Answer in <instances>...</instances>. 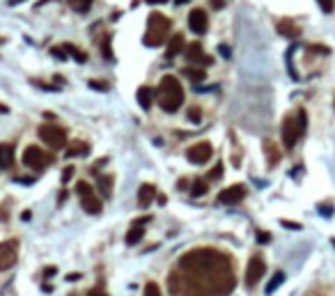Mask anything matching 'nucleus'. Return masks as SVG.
<instances>
[{
    "mask_svg": "<svg viewBox=\"0 0 335 296\" xmlns=\"http://www.w3.org/2000/svg\"><path fill=\"white\" fill-rule=\"evenodd\" d=\"M177 266L211 296H227L237 287V276L232 271L229 257L214 248L188 250L179 257Z\"/></svg>",
    "mask_w": 335,
    "mask_h": 296,
    "instance_id": "obj_1",
    "label": "nucleus"
},
{
    "mask_svg": "<svg viewBox=\"0 0 335 296\" xmlns=\"http://www.w3.org/2000/svg\"><path fill=\"white\" fill-rule=\"evenodd\" d=\"M156 99H159V106L165 113H177L184 103V88L179 83L177 76H163L156 90Z\"/></svg>",
    "mask_w": 335,
    "mask_h": 296,
    "instance_id": "obj_2",
    "label": "nucleus"
},
{
    "mask_svg": "<svg viewBox=\"0 0 335 296\" xmlns=\"http://www.w3.org/2000/svg\"><path fill=\"white\" fill-rule=\"evenodd\" d=\"M305 129H307L305 111H298L296 115H287L282 120V145L287 149H292L298 143V138L305 133Z\"/></svg>",
    "mask_w": 335,
    "mask_h": 296,
    "instance_id": "obj_3",
    "label": "nucleus"
},
{
    "mask_svg": "<svg viewBox=\"0 0 335 296\" xmlns=\"http://www.w3.org/2000/svg\"><path fill=\"white\" fill-rule=\"evenodd\" d=\"M41 143H46L50 149H64L67 147V131L58 124H41L37 129Z\"/></svg>",
    "mask_w": 335,
    "mask_h": 296,
    "instance_id": "obj_4",
    "label": "nucleus"
},
{
    "mask_svg": "<svg viewBox=\"0 0 335 296\" xmlns=\"http://www.w3.org/2000/svg\"><path fill=\"white\" fill-rule=\"evenodd\" d=\"M23 163H25L30 170L41 172V170H44V168L50 163V156L41 152L37 145H30V147H25V152H23Z\"/></svg>",
    "mask_w": 335,
    "mask_h": 296,
    "instance_id": "obj_5",
    "label": "nucleus"
},
{
    "mask_svg": "<svg viewBox=\"0 0 335 296\" xmlns=\"http://www.w3.org/2000/svg\"><path fill=\"white\" fill-rule=\"evenodd\" d=\"M211 156H214V147H211V143H207V140L191 145V147L186 149V158H188L191 163H195V166H202V163H207Z\"/></svg>",
    "mask_w": 335,
    "mask_h": 296,
    "instance_id": "obj_6",
    "label": "nucleus"
},
{
    "mask_svg": "<svg viewBox=\"0 0 335 296\" xmlns=\"http://www.w3.org/2000/svg\"><path fill=\"white\" fill-rule=\"evenodd\" d=\"M266 271V262L260 257V255H255V257H250V262H248V268H246V285L248 287H255L257 282L262 280V276H264Z\"/></svg>",
    "mask_w": 335,
    "mask_h": 296,
    "instance_id": "obj_7",
    "label": "nucleus"
},
{
    "mask_svg": "<svg viewBox=\"0 0 335 296\" xmlns=\"http://www.w3.org/2000/svg\"><path fill=\"white\" fill-rule=\"evenodd\" d=\"M18 259V244L16 241H3L0 244V271H7Z\"/></svg>",
    "mask_w": 335,
    "mask_h": 296,
    "instance_id": "obj_8",
    "label": "nucleus"
},
{
    "mask_svg": "<svg viewBox=\"0 0 335 296\" xmlns=\"http://www.w3.org/2000/svg\"><path fill=\"white\" fill-rule=\"evenodd\" d=\"M246 186L241 184H234V186H227V189H223L218 193V202L220 204H239L243 198H246Z\"/></svg>",
    "mask_w": 335,
    "mask_h": 296,
    "instance_id": "obj_9",
    "label": "nucleus"
},
{
    "mask_svg": "<svg viewBox=\"0 0 335 296\" xmlns=\"http://www.w3.org/2000/svg\"><path fill=\"white\" fill-rule=\"evenodd\" d=\"M188 28H191L195 35H204L207 28H209V19H207V12L200 10V7L191 10V14H188Z\"/></svg>",
    "mask_w": 335,
    "mask_h": 296,
    "instance_id": "obj_10",
    "label": "nucleus"
},
{
    "mask_svg": "<svg viewBox=\"0 0 335 296\" xmlns=\"http://www.w3.org/2000/svg\"><path fill=\"white\" fill-rule=\"evenodd\" d=\"M170 25H172V21H170L168 16L159 14V12H151V14H149V19H147V30H151V33L168 35Z\"/></svg>",
    "mask_w": 335,
    "mask_h": 296,
    "instance_id": "obj_11",
    "label": "nucleus"
},
{
    "mask_svg": "<svg viewBox=\"0 0 335 296\" xmlns=\"http://www.w3.org/2000/svg\"><path fill=\"white\" fill-rule=\"evenodd\" d=\"M184 53H186L188 62H200V65H211V58H204V51H202L200 42H193L188 46H184Z\"/></svg>",
    "mask_w": 335,
    "mask_h": 296,
    "instance_id": "obj_12",
    "label": "nucleus"
},
{
    "mask_svg": "<svg viewBox=\"0 0 335 296\" xmlns=\"http://www.w3.org/2000/svg\"><path fill=\"white\" fill-rule=\"evenodd\" d=\"M81 207H83V211L92 213V216H96V213H101V211H104V204H101V200L96 198L94 193L81 195Z\"/></svg>",
    "mask_w": 335,
    "mask_h": 296,
    "instance_id": "obj_13",
    "label": "nucleus"
},
{
    "mask_svg": "<svg viewBox=\"0 0 335 296\" xmlns=\"http://www.w3.org/2000/svg\"><path fill=\"white\" fill-rule=\"evenodd\" d=\"M275 30H278L282 37H289V39H296L298 35H301V28H298L292 19H280L278 23H275Z\"/></svg>",
    "mask_w": 335,
    "mask_h": 296,
    "instance_id": "obj_14",
    "label": "nucleus"
},
{
    "mask_svg": "<svg viewBox=\"0 0 335 296\" xmlns=\"http://www.w3.org/2000/svg\"><path fill=\"white\" fill-rule=\"evenodd\" d=\"M136 99H138V103H140L142 111H149L151 103H154V99H156V90H151L149 85H142V88H138Z\"/></svg>",
    "mask_w": 335,
    "mask_h": 296,
    "instance_id": "obj_15",
    "label": "nucleus"
},
{
    "mask_svg": "<svg viewBox=\"0 0 335 296\" xmlns=\"http://www.w3.org/2000/svg\"><path fill=\"white\" fill-rule=\"evenodd\" d=\"M156 198V186L154 184H142L140 189H138V204H140L142 209L149 207L151 202H154Z\"/></svg>",
    "mask_w": 335,
    "mask_h": 296,
    "instance_id": "obj_16",
    "label": "nucleus"
},
{
    "mask_svg": "<svg viewBox=\"0 0 335 296\" xmlns=\"http://www.w3.org/2000/svg\"><path fill=\"white\" fill-rule=\"evenodd\" d=\"M184 35H172L168 42V46H165V58H177L179 53L184 51Z\"/></svg>",
    "mask_w": 335,
    "mask_h": 296,
    "instance_id": "obj_17",
    "label": "nucleus"
},
{
    "mask_svg": "<svg viewBox=\"0 0 335 296\" xmlns=\"http://www.w3.org/2000/svg\"><path fill=\"white\" fill-rule=\"evenodd\" d=\"M264 154H266V161H269V168H275L280 163V149L273 140H264Z\"/></svg>",
    "mask_w": 335,
    "mask_h": 296,
    "instance_id": "obj_18",
    "label": "nucleus"
},
{
    "mask_svg": "<svg viewBox=\"0 0 335 296\" xmlns=\"http://www.w3.org/2000/svg\"><path fill=\"white\" fill-rule=\"evenodd\" d=\"M14 166V145L0 143V168H12Z\"/></svg>",
    "mask_w": 335,
    "mask_h": 296,
    "instance_id": "obj_19",
    "label": "nucleus"
},
{
    "mask_svg": "<svg viewBox=\"0 0 335 296\" xmlns=\"http://www.w3.org/2000/svg\"><path fill=\"white\" fill-rule=\"evenodd\" d=\"M96 189H99L101 198H110L113 195V177L110 175H104L96 179Z\"/></svg>",
    "mask_w": 335,
    "mask_h": 296,
    "instance_id": "obj_20",
    "label": "nucleus"
},
{
    "mask_svg": "<svg viewBox=\"0 0 335 296\" xmlns=\"http://www.w3.org/2000/svg\"><path fill=\"white\" fill-rule=\"evenodd\" d=\"M163 42H165V35H161V33H151V30H147L145 39H142V44H145V46H151V48L161 46Z\"/></svg>",
    "mask_w": 335,
    "mask_h": 296,
    "instance_id": "obj_21",
    "label": "nucleus"
},
{
    "mask_svg": "<svg viewBox=\"0 0 335 296\" xmlns=\"http://www.w3.org/2000/svg\"><path fill=\"white\" fill-rule=\"evenodd\" d=\"M184 74H186V78L193 80V83H200V80L207 78L204 69H197V67H184Z\"/></svg>",
    "mask_w": 335,
    "mask_h": 296,
    "instance_id": "obj_22",
    "label": "nucleus"
},
{
    "mask_svg": "<svg viewBox=\"0 0 335 296\" xmlns=\"http://www.w3.org/2000/svg\"><path fill=\"white\" fill-rule=\"evenodd\" d=\"M145 236V230H142V225H133L131 230H128V234H126V244L128 246H136L138 241Z\"/></svg>",
    "mask_w": 335,
    "mask_h": 296,
    "instance_id": "obj_23",
    "label": "nucleus"
},
{
    "mask_svg": "<svg viewBox=\"0 0 335 296\" xmlns=\"http://www.w3.org/2000/svg\"><path fill=\"white\" fill-rule=\"evenodd\" d=\"M207 189H209V184H207L204 179H195L191 186V195L193 198H202V195L207 193Z\"/></svg>",
    "mask_w": 335,
    "mask_h": 296,
    "instance_id": "obj_24",
    "label": "nucleus"
},
{
    "mask_svg": "<svg viewBox=\"0 0 335 296\" xmlns=\"http://www.w3.org/2000/svg\"><path fill=\"white\" fill-rule=\"evenodd\" d=\"M282 282H285V273H282V271H278V273H275V276L269 280V285H266V289H264V291H266V294H273V291L278 289V287L282 285Z\"/></svg>",
    "mask_w": 335,
    "mask_h": 296,
    "instance_id": "obj_25",
    "label": "nucleus"
},
{
    "mask_svg": "<svg viewBox=\"0 0 335 296\" xmlns=\"http://www.w3.org/2000/svg\"><path fill=\"white\" fill-rule=\"evenodd\" d=\"M186 120L191 122V124H200V122H202V111L197 106H191L186 111Z\"/></svg>",
    "mask_w": 335,
    "mask_h": 296,
    "instance_id": "obj_26",
    "label": "nucleus"
},
{
    "mask_svg": "<svg viewBox=\"0 0 335 296\" xmlns=\"http://www.w3.org/2000/svg\"><path fill=\"white\" fill-rule=\"evenodd\" d=\"M69 7L83 14V12H87L92 7V0H69Z\"/></svg>",
    "mask_w": 335,
    "mask_h": 296,
    "instance_id": "obj_27",
    "label": "nucleus"
},
{
    "mask_svg": "<svg viewBox=\"0 0 335 296\" xmlns=\"http://www.w3.org/2000/svg\"><path fill=\"white\" fill-rule=\"evenodd\" d=\"M62 48H64V51H67V53H71V56L76 58L78 62H85V60H87V58H85V53H81V51H78L76 46H71V44H64Z\"/></svg>",
    "mask_w": 335,
    "mask_h": 296,
    "instance_id": "obj_28",
    "label": "nucleus"
},
{
    "mask_svg": "<svg viewBox=\"0 0 335 296\" xmlns=\"http://www.w3.org/2000/svg\"><path fill=\"white\" fill-rule=\"evenodd\" d=\"M223 177V163H218V166H214L209 170V175H207V179L209 181H216V179H220Z\"/></svg>",
    "mask_w": 335,
    "mask_h": 296,
    "instance_id": "obj_29",
    "label": "nucleus"
},
{
    "mask_svg": "<svg viewBox=\"0 0 335 296\" xmlns=\"http://www.w3.org/2000/svg\"><path fill=\"white\" fill-rule=\"evenodd\" d=\"M78 154H87V145H73L71 149H67V156H78Z\"/></svg>",
    "mask_w": 335,
    "mask_h": 296,
    "instance_id": "obj_30",
    "label": "nucleus"
},
{
    "mask_svg": "<svg viewBox=\"0 0 335 296\" xmlns=\"http://www.w3.org/2000/svg\"><path fill=\"white\" fill-rule=\"evenodd\" d=\"M76 191H78V195H87V193H94V189H92L87 181H78L76 184Z\"/></svg>",
    "mask_w": 335,
    "mask_h": 296,
    "instance_id": "obj_31",
    "label": "nucleus"
},
{
    "mask_svg": "<svg viewBox=\"0 0 335 296\" xmlns=\"http://www.w3.org/2000/svg\"><path fill=\"white\" fill-rule=\"evenodd\" d=\"M145 296H161L159 285H156V282H147V287H145Z\"/></svg>",
    "mask_w": 335,
    "mask_h": 296,
    "instance_id": "obj_32",
    "label": "nucleus"
},
{
    "mask_svg": "<svg viewBox=\"0 0 335 296\" xmlns=\"http://www.w3.org/2000/svg\"><path fill=\"white\" fill-rule=\"evenodd\" d=\"M76 175V168L73 166H69V168H64V172H62V184H69L71 181V177Z\"/></svg>",
    "mask_w": 335,
    "mask_h": 296,
    "instance_id": "obj_33",
    "label": "nucleus"
},
{
    "mask_svg": "<svg viewBox=\"0 0 335 296\" xmlns=\"http://www.w3.org/2000/svg\"><path fill=\"white\" fill-rule=\"evenodd\" d=\"M104 58H106V60H113V51H110V37L104 39Z\"/></svg>",
    "mask_w": 335,
    "mask_h": 296,
    "instance_id": "obj_34",
    "label": "nucleus"
},
{
    "mask_svg": "<svg viewBox=\"0 0 335 296\" xmlns=\"http://www.w3.org/2000/svg\"><path fill=\"white\" fill-rule=\"evenodd\" d=\"M90 88H92V90H101V92H106V90H108V83H104V80H90Z\"/></svg>",
    "mask_w": 335,
    "mask_h": 296,
    "instance_id": "obj_35",
    "label": "nucleus"
},
{
    "mask_svg": "<svg viewBox=\"0 0 335 296\" xmlns=\"http://www.w3.org/2000/svg\"><path fill=\"white\" fill-rule=\"evenodd\" d=\"M257 244H271L269 232H257Z\"/></svg>",
    "mask_w": 335,
    "mask_h": 296,
    "instance_id": "obj_36",
    "label": "nucleus"
},
{
    "mask_svg": "<svg viewBox=\"0 0 335 296\" xmlns=\"http://www.w3.org/2000/svg\"><path fill=\"white\" fill-rule=\"evenodd\" d=\"M319 5H321V10L328 14V12H333V0H319Z\"/></svg>",
    "mask_w": 335,
    "mask_h": 296,
    "instance_id": "obj_37",
    "label": "nucleus"
},
{
    "mask_svg": "<svg viewBox=\"0 0 335 296\" xmlns=\"http://www.w3.org/2000/svg\"><path fill=\"white\" fill-rule=\"evenodd\" d=\"M319 211L324 213L326 218H328V216H333V207H330V204H319Z\"/></svg>",
    "mask_w": 335,
    "mask_h": 296,
    "instance_id": "obj_38",
    "label": "nucleus"
},
{
    "mask_svg": "<svg viewBox=\"0 0 335 296\" xmlns=\"http://www.w3.org/2000/svg\"><path fill=\"white\" fill-rule=\"evenodd\" d=\"M50 53H53V56L58 58V60H64V58H67V56H64V48H58V46L50 48Z\"/></svg>",
    "mask_w": 335,
    "mask_h": 296,
    "instance_id": "obj_39",
    "label": "nucleus"
},
{
    "mask_svg": "<svg viewBox=\"0 0 335 296\" xmlns=\"http://www.w3.org/2000/svg\"><path fill=\"white\" fill-rule=\"evenodd\" d=\"M87 296H108L104 289H99V287H94V289H90L87 291Z\"/></svg>",
    "mask_w": 335,
    "mask_h": 296,
    "instance_id": "obj_40",
    "label": "nucleus"
},
{
    "mask_svg": "<svg viewBox=\"0 0 335 296\" xmlns=\"http://www.w3.org/2000/svg\"><path fill=\"white\" fill-rule=\"evenodd\" d=\"M282 225H285V227H289V230H301V225H298V223H289V221H282Z\"/></svg>",
    "mask_w": 335,
    "mask_h": 296,
    "instance_id": "obj_41",
    "label": "nucleus"
},
{
    "mask_svg": "<svg viewBox=\"0 0 335 296\" xmlns=\"http://www.w3.org/2000/svg\"><path fill=\"white\" fill-rule=\"evenodd\" d=\"M218 53H220L223 58H229V48H227V46H223V44L218 46Z\"/></svg>",
    "mask_w": 335,
    "mask_h": 296,
    "instance_id": "obj_42",
    "label": "nucleus"
},
{
    "mask_svg": "<svg viewBox=\"0 0 335 296\" xmlns=\"http://www.w3.org/2000/svg\"><path fill=\"white\" fill-rule=\"evenodd\" d=\"M223 5H225V0H211V7H214V10H220Z\"/></svg>",
    "mask_w": 335,
    "mask_h": 296,
    "instance_id": "obj_43",
    "label": "nucleus"
},
{
    "mask_svg": "<svg viewBox=\"0 0 335 296\" xmlns=\"http://www.w3.org/2000/svg\"><path fill=\"white\" fill-rule=\"evenodd\" d=\"M55 271H58V268H55V266H48V268H46V271H44V276H46V278H50V276H55Z\"/></svg>",
    "mask_w": 335,
    "mask_h": 296,
    "instance_id": "obj_44",
    "label": "nucleus"
},
{
    "mask_svg": "<svg viewBox=\"0 0 335 296\" xmlns=\"http://www.w3.org/2000/svg\"><path fill=\"white\" fill-rule=\"evenodd\" d=\"M78 278H81V276H78V273H69V276H67V280H69V282H73V280H78Z\"/></svg>",
    "mask_w": 335,
    "mask_h": 296,
    "instance_id": "obj_45",
    "label": "nucleus"
},
{
    "mask_svg": "<svg viewBox=\"0 0 335 296\" xmlns=\"http://www.w3.org/2000/svg\"><path fill=\"white\" fill-rule=\"evenodd\" d=\"M177 189H179V191H184V189H188V181H184V179H182V181H179V184H177Z\"/></svg>",
    "mask_w": 335,
    "mask_h": 296,
    "instance_id": "obj_46",
    "label": "nucleus"
},
{
    "mask_svg": "<svg viewBox=\"0 0 335 296\" xmlns=\"http://www.w3.org/2000/svg\"><path fill=\"white\" fill-rule=\"evenodd\" d=\"M147 3H151V5H159V3H168V0H147Z\"/></svg>",
    "mask_w": 335,
    "mask_h": 296,
    "instance_id": "obj_47",
    "label": "nucleus"
},
{
    "mask_svg": "<svg viewBox=\"0 0 335 296\" xmlns=\"http://www.w3.org/2000/svg\"><path fill=\"white\" fill-rule=\"evenodd\" d=\"M7 111H9V108L5 106V103H0V113H7Z\"/></svg>",
    "mask_w": 335,
    "mask_h": 296,
    "instance_id": "obj_48",
    "label": "nucleus"
},
{
    "mask_svg": "<svg viewBox=\"0 0 335 296\" xmlns=\"http://www.w3.org/2000/svg\"><path fill=\"white\" fill-rule=\"evenodd\" d=\"M18 3H23V0H9V5H18Z\"/></svg>",
    "mask_w": 335,
    "mask_h": 296,
    "instance_id": "obj_49",
    "label": "nucleus"
},
{
    "mask_svg": "<svg viewBox=\"0 0 335 296\" xmlns=\"http://www.w3.org/2000/svg\"><path fill=\"white\" fill-rule=\"evenodd\" d=\"M174 3H177V5H184V3H188V0H174Z\"/></svg>",
    "mask_w": 335,
    "mask_h": 296,
    "instance_id": "obj_50",
    "label": "nucleus"
},
{
    "mask_svg": "<svg viewBox=\"0 0 335 296\" xmlns=\"http://www.w3.org/2000/svg\"><path fill=\"white\" fill-rule=\"evenodd\" d=\"M330 244H333V246H335V239H333V241H330Z\"/></svg>",
    "mask_w": 335,
    "mask_h": 296,
    "instance_id": "obj_51",
    "label": "nucleus"
}]
</instances>
